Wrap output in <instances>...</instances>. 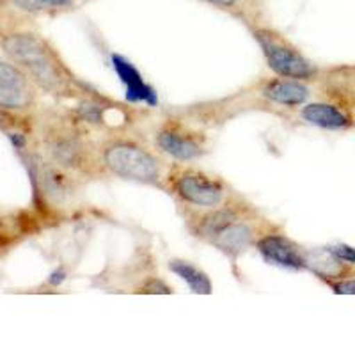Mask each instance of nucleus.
<instances>
[{
  "mask_svg": "<svg viewBox=\"0 0 355 355\" xmlns=\"http://www.w3.org/2000/svg\"><path fill=\"white\" fill-rule=\"evenodd\" d=\"M4 52L18 66L49 91H61L68 85L66 69L49 44L36 34H11L2 41Z\"/></svg>",
  "mask_w": 355,
  "mask_h": 355,
  "instance_id": "nucleus-3",
  "label": "nucleus"
},
{
  "mask_svg": "<svg viewBox=\"0 0 355 355\" xmlns=\"http://www.w3.org/2000/svg\"><path fill=\"white\" fill-rule=\"evenodd\" d=\"M167 182L173 194L180 201L194 208H201V210L220 206L230 199L227 187L220 180L194 167L174 169L167 176Z\"/></svg>",
  "mask_w": 355,
  "mask_h": 355,
  "instance_id": "nucleus-5",
  "label": "nucleus"
},
{
  "mask_svg": "<svg viewBox=\"0 0 355 355\" xmlns=\"http://www.w3.org/2000/svg\"><path fill=\"white\" fill-rule=\"evenodd\" d=\"M155 144L162 153L180 162H190L206 153V139L202 133L178 121H167L155 133Z\"/></svg>",
  "mask_w": 355,
  "mask_h": 355,
  "instance_id": "nucleus-7",
  "label": "nucleus"
},
{
  "mask_svg": "<svg viewBox=\"0 0 355 355\" xmlns=\"http://www.w3.org/2000/svg\"><path fill=\"white\" fill-rule=\"evenodd\" d=\"M171 272L178 275V277L185 281L189 284V288L194 293L198 295H210L214 291V284H211L210 277L206 272H202L201 268H198L196 265H192L190 261L185 259H171L169 261Z\"/></svg>",
  "mask_w": 355,
  "mask_h": 355,
  "instance_id": "nucleus-15",
  "label": "nucleus"
},
{
  "mask_svg": "<svg viewBox=\"0 0 355 355\" xmlns=\"http://www.w3.org/2000/svg\"><path fill=\"white\" fill-rule=\"evenodd\" d=\"M309 89L295 78H275L266 82L263 87V96L266 100L286 107L304 105L309 100Z\"/></svg>",
  "mask_w": 355,
  "mask_h": 355,
  "instance_id": "nucleus-12",
  "label": "nucleus"
},
{
  "mask_svg": "<svg viewBox=\"0 0 355 355\" xmlns=\"http://www.w3.org/2000/svg\"><path fill=\"white\" fill-rule=\"evenodd\" d=\"M250 33L258 41L268 68L277 73L279 77L295 78V80H307L315 77V66L311 64L283 34L268 27L250 28Z\"/></svg>",
  "mask_w": 355,
  "mask_h": 355,
  "instance_id": "nucleus-4",
  "label": "nucleus"
},
{
  "mask_svg": "<svg viewBox=\"0 0 355 355\" xmlns=\"http://www.w3.org/2000/svg\"><path fill=\"white\" fill-rule=\"evenodd\" d=\"M64 272L62 270H57V272H53L52 274V277H50V283L52 284H61L62 281H64Z\"/></svg>",
  "mask_w": 355,
  "mask_h": 355,
  "instance_id": "nucleus-22",
  "label": "nucleus"
},
{
  "mask_svg": "<svg viewBox=\"0 0 355 355\" xmlns=\"http://www.w3.org/2000/svg\"><path fill=\"white\" fill-rule=\"evenodd\" d=\"M261 217L245 201L222 202L189 218V227L202 242L236 259L259 240Z\"/></svg>",
  "mask_w": 355,
  "mask_h": 355,
  "instance_id": "nucleus-1",
  "label": "nucleus"
},
{
  "mask_svg": "<svg viewBox=\"0 0 355 355\" xmlns=\"http://www.w3.org/2000/svg\"><path fill=\"white\" fill-rule=\"evenodd\" d=\"M49 150L53 164L66 171L85 173V176H96L103 171L100 151H94L91 142L77 132L64 130L62 133H55L50 139Z\"/></svg>",
  "mask_w": 355,
  "mask_h": 355,
  "instance_id": "nucleus-6",
  "label": "nucleus"
},
{
  "mask_svg": "<svg viewBox=\"0 0 355 355\" xmlns=\"http://www.w3.org/2000/svg\"><path fill=\"white\" fill-rule=\"evenodd\" d=\"M33 101L28 80L17 66L0 61V107L25 109Z\"/></svg>",
  "mask_w": 355,
  "mask_h": 355,
  "instance_id": "nucleus-9",
  "label": "nucleus"
},
{
  "mask_svg": "<svg viewBox=\"0 0 355 355\" xmlns=\"http://www.w3.org/2000/svg\"><path fill=\"white\" fill-rule=\"evenodd\" d=\"M98 151L103 171L112 176L144 185H160L164 162L142 142L125 137L109 139Z\"/></svg>",
  "mask_w": 355,
  "mask_h": 355,
  "instance_id": "nucleus-2",
  "label": "nucleus"
},
{
  "mask_svg": "<svg viewBox=\"0 0 355 355\" xmlns=\"http://www.w3.org/2000/svg\"><path fill=\"white\" fill-rule=\"evenodd\" d=\"M331 250L334 252L336 256H338V258H341L343 261H347L348 265H355V249L354 247L343 245V243H341V245L331 247Z\"/></svg>",
  "mask_w": 355,
  "mask_h": 355,
  "instance_id": "nucleus-18",
  "label": "nucleus"
},
{
  "mask_svg": "<svg viewBox=\"0 0 355 355\" xmlns=\"http://www.w3.org/2000/svg\"><path fill=\"white\" fill-rule=\"evenodd\" d=\"M9 139H11V142L15 144V148H17V150H21V148L25 146V139L21 137V135H18V133H11V135H9Z\"/></svg>",
  "mask_w": 355,
  "mask_h": 355,
  "instance_id": "nucleus-21",
  "label": "nucleus"
},
{
  "mask_svg": "<svg viewBox=\"0 0 355 355\" xmlns=\"http://www.w3.org/2000/svg\"><path fill=\"white\" fill-rule=\"evenodd\" d=\"M64 171L66 169L59 166H46L41 173L44 194H49L55 201H68L75 196V190H77L75 180H71V176H68Z\"/></svg>",
  "mask_w": 355,
  "mask_h": 355,
  "instance_id": "nucleus-14",
  "label": "nucleus"
},
{
  "mask_svg": "<svg viewBox=\"0 0 355 355\" xmlns=\"http://www.w3.org/2000/svg\"><path fill=\"white\" fill-rule=\"evenodd\" d=\"M141 293H173V291L160 279H150L148 283L142 284Z\"/></svg>",
  "mask_w": 355,
  "mask_h": 355,
  "instance_id": "nucleus-17",
  "label": "nucleus"
},
{
  "mask_svg": "<svg viewBox=\"0 0 355 355\" xmlns=\"http://www.w3.org/2000/svg\"><path fill=\"white\" fill-rule=\"evenodd\" d=\"M112 64L116 73L126 87V98L128 101H146L148 105H157V94L153 89L142 80V75L130 61L121 55H112Z\"/></svg>",
  "mask_w": 355,
  "mask_h": 355,
  "instance_id": "nucleus-10",
  "label": "nucleus"
},
{
  "mask_svg": "<svg viewBox=\"0 0 355 355\" xmlns=\"http://www.w3.org/2000/svg\"><path fill=\"white\" fill-rule=\"evenodd\" d=\"M300 116L309 125L320 126V128L325 130H343L350 126L348 116H345L338 107L329 105V103H307L300 110Z\"/></svg>",
  "mask_w": 355,
  "mask_h": 355,
  "instance_id": "nucleus-13",
  "label": "nucleus"
},
{
  "mask_svg": "<svg viewBox=\"0 0 355 355\" xmlns=\"http://www.w3.org/2000/svg\"><path fill=\"white\" fill-rule=\"evenodd\" d=\"M205 2L217 6V8H222V9H233L236 8V6H240L242 0H205Z\"/></svg>",
  "mask_w": 355,
  "mask_h": 355,
  "instance_id": "nucleus-20",
  "label": "nucleus"
},
{
  "mask_svg": "<svg viewBox=\"0 0 355 355\" xmlns=\"http://www.w3.org/2000/svg\"><path fill=\"white\" fill-rule=\"evenodd\" d=\"M304 259H306V268L320 279H345L350 274V266L347 261L332 252L331 249H309L304 250Z\"/></svg>",
  "mask_w": 355,
  "mask_h": 355,
  "instance_id": "nucleus-11",
  "label": "nucleus"
},
{
  "mask_svg": "<svg viewBox=\"0 0 355 355\" xmlns=\"http://www.w3.org/2000/svg\"><path fill=\"white\" fill-rule=\"evenodd\" d=\"M256 247H258L263 258L272 263V265L290 268V270L306 268L304 250L284 234H261L258 242H256Z\"/></svg>",
  "mask_w": 355,
  "mask_h": 355,
  "instance_id": "nucleus-8",
  "label": "nucleus"
},
{
  "mask_svg": "<svg viewBox=\"0 0 355 355\" xmlns=\"http://www.w3.org/2000/svg\"><path fill=\"white\" fill-rule=\"evenodd\" d=\"M37 8L49 9H68L75 4V0H34Z\"/></svg>",
  "mask_w": 355,
  "mask_h": 355,
  "instance_id": "nucleus-19",
  "label": "nucleus"
},
{
  "mask_svg": "<svg viewBox=\"0 0 355 355\" xmlns=\"http://www.w3.org/2000/svg\"><path fill=\"white\" fill-rule=\"evenodd\" d=\"M334 293L339 295H355V279H336V281H329Z\"/></svg>",
  "mask_w": 355,
  "mask_h": 355,
  "instance_id": "nucleus-16",
  "label": "nucleus"
}]
</instances>
